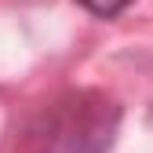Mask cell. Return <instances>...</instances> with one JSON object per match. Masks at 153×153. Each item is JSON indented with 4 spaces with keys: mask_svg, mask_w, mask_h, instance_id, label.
<instances>
[{
    "mask_svg": "<svg viewBox=\"0 0 153 153\" xmlns=\"http://www.w3.org/2000/svg\"><path fill=\"white\" fill-rule=\"evenodd\" d=\"M120 131V106L106 91L76 88L44 102L22 124L15 153H109Z\"/></svg>",
    "mask_w": 153,
    "mask_h": 153,
    "instance_id": "1",
    "label": "cell"
},
{
    "mask_svg": "<svg viewBox=\"0 0 153 153\" xmlns=\"http://www.w3.org/2000/svg\"><path fill=\"white\" fill-rule=\"evenodd\" d=\"M76 4H84L91 15H99V18H113V15H120L128 4H135V0H76Z\"/></svg>",
    "mask_w": 153,
    "mask_h": 153,
    "instance_id": "2",
    "label": "cell"
}]
</instances>
